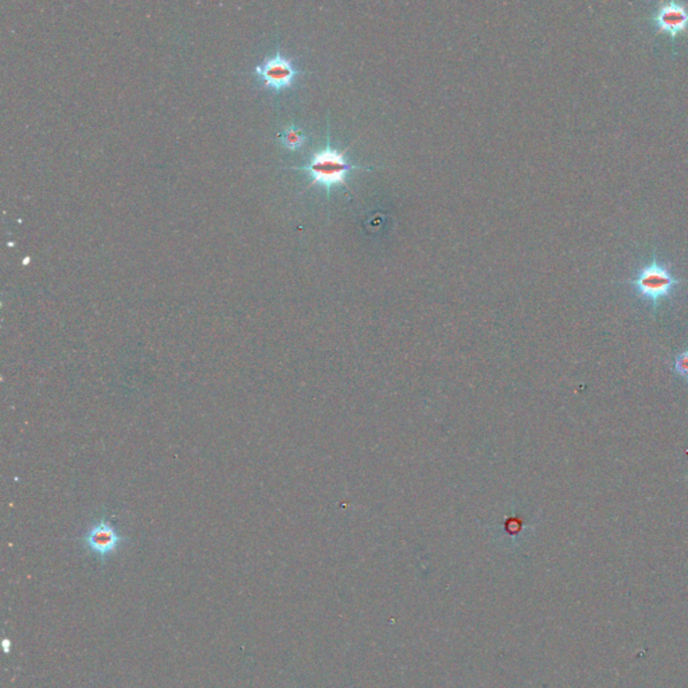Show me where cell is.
Returning <instances> with one entry per match:
<instances>
[{
    "mask_svg": "<svg viewBox=\"0 0 688 688\" xmlns=\"http://www.w3.org/2000/svg\"><path fill=\"white\" fill-rule=\"evenodd\" d=\"M371 168L372 167L351 164L345 158V151L332 148L330 131L327 133V143L323 149L315 152L305 166L291 167V170L305 172L311 179V185H321L328 194L335 185H347L348 175L352 170Z\"/></svg>",
    "mask_w": 688,
    "mask_h": 688,
    "instance_id": "cell-1",
    "label": "cell"
},
{
    "mask_svg": "<svg viewBox=\"0 0 688 688\" xmlns=\"http://www.w3.org/2000/svg\"><path fill=\"white\" fill-rule=\"evenodd\" d=\"M629 282L643 299H647L653 306H658L682 281L665 265L655 258L648 265L643 266Z\"/></svg>",
    "mask_w": 688,
    "mask_h": 688,
    "instance_id": "cell-2",
    "label": "cell"
},
{
    "mask_svg": "<svg viewBox=\"0 0 688 688\" xmlns=\"http://www.w3.org/2000/svg\"><path fill=\"white\" fill-rule=\"evenodd\" d=\"M128 542V538L121 535L105 516L96 520L81 538V544L86 553L105 563L110 556L117 554L120 549Z\"/></svg>",
    "mask_w": 688,
    "mask_h": 688,
    "instance_id": "cell-3",
    "label": "cell"
},
{
    "mask_svg": "<svg viewBox=\"0 0 688 688\" xmlns=\"http://www.w3.org/2000/svg\"><path fill=\"white\" fill-rule=\"evenodd\" d=\"M300 74L302 71L294 67L291 58L281 53L280 49L254 67V77L264 88L273 92L289 89Z\"/></svg>",
    "mask_w": 688,
    "mask_h": 688,
    "instance_id": "cell-4",
    "label": "cell"
},
{
    "mask_svg": "<svg viewBox=\"0 0 688 688\" xmlns=\"http://www.w3.org/2000/svg\"><path fill=\"white\" fill-rule=\"evenodd\" d=\"M653 22L674 38L688 28V8L680 1H663L653 13Z\"/></svg>",
    "mask_w": 688,
    "mask_h": 688,
    "instance_id": "cell-5",
    "label": "cell"
},
{
    "mask_svg": "<svg viewBox=\"0 0 688 688\" xmlns=\"http://www.w3.org/2000/svg\"><path fill=\"white\" fill-rule=\"evenodd\" d=\"M280 139V143L285 148L291 149V151H296V149H300L302 147L304 146L305 140V133L297 128L296 125H291L288 128H285L282 132L280 133L278 136Z\"/></svg>",
    "mask_w": 688,
    "mask_h": 688,
    "instance_id": "cell-6",
    "label": "cell"
},
{
    "mask_svg": "<svg viewBox=\"0 0 688 688\" xmlns=\"http://www.w3.org/2000/svg\"><path fill=\"white\" fill-rule=\"evenodd\" d=\"M674 370H675L676 374L683 378L684 381H688V350L686 351H682L677 357H675V363H674Z\"/></svg>",
    "mask_w": 688,
    "mask_h": 688,
    "instance_id": "cell-7",
    "label": "cell"
},
{
    "mask_svg": "<svg viewBox=\"0 0 688 688\" xmlns=\"http://www.w3.org/2000/svg\"><path fill=\"white\" fill-rule=\"evenodd\" d=\"M11 647H13V644H11V640H10L8 637H6V638H3V641H1V648H3V652H4L6 655H8V653H11Z\"/></svg>",
    "mask_w": 688,
    "mask_h": 688,
    "instance_id": "cell-8",
    "label": "cell"
}]
</instances>
